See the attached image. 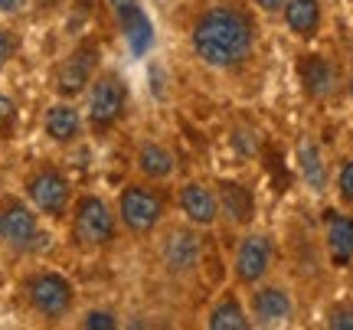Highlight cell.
I'll use <instances>...</instances> for the list:
<instances>
[{"label":"cell","instance_id":"cell-3","mask_svg":"<svg viewBox=\"0 0 353 330\" xmlns=\"http://www.w3.org/2000/svg\"><path fill=\"white\" fill-rule=\"evenodd\" d=\"M118 236V213L95 193L79 196L72 206V239L82 249H105Z\"/></svg>","mask_w":353,"mask_h":330},{"label":"cell","instance_id":"cell-7","mask_svg":"<svg viewBox=\"0 0 353 330\" xmlns=\"http://www.w3.org/2000/svg\"><path fill=\"white\" fill-rule=\"evenodd\" d=\"M26 196L37 213L50 219H63L69 213V200H72V187L65 180L63 170L56 167H39L37 174L26 177Z\"/></svg>","mask_w":353,"mask_h":330},{"label":"cell","instance_id":"cell-28","mask_svg":"<svg viewBox=\"0 0 353 330\" xmlns=\"http://www.w3.org/2000/svg\"><path fill=\"white\" fill-rule=\"evenodd\" d=\"M255 7L265 13H278L281 7H285V0H255Z\"/></svg>","mask_w":353,"mask_h":330},{"label":"cell","instance_id":"cell-23","mask_svg":"<svg viewBox=\"0 0 353 330\" xmlns=\"http://www.w3.org/2000/svg\"><path fill=\"white\" fill-rule=\"evenodd\" d=\"M330 330H353V305H334L327 311Z\"/></svg>","mask_w":353,"mask_h":330},{"label":"cell","instance_id":"cell-25","mask_svg":"<svg viewBox=\"0 0 353 330\" xmlns=\"http://www.w3.org/2000/svg\"><path fill=\"white\" fill-rule=\"evenodd\" d=\"M13 114H17V108H13V102L0 92V138L10 131V125H13Z\"/></svg>","mask_w":353,"mask_h":330},{"label":"cell","instance_id":"cell-6","mask_svg":"<svg viewBox=\"0 0 353 330\" xmlns=\"http://www.w3.org/2000/svg\"><path fill=\"white\" fill-rule=\"evenodd\" d=\"M272 258H275V242L265 232H245L236 242L232 252V278L239 288H255L259 281L268 278L272 271Z\"/></svg>","mask_w":353,"mask_h":330},{"label":"cell","instance_id":"cell-21","mask_svg":"<svg viewBox=\"0 0 353 330\" xmlns=\"http://www.w3.org/2000/svg\"><path fill=\"white\" fill-rule=\"evenodd\" d=\"M118 23H121V33L128 39V50L134 52V56H148V50L154 46V23H151V17L144 13V7L121 17Z\"/></svg>","mask_w":353,"mask_h":330},{"label":"cell","instance_id":"cell-18","mask_svg":"<svg viewBox=\"0 0 353 330\" xmlns=\"http://www.w3.org/2000/svg\"><path fill=\"white\" fill-rule=\"evenodd\" d=\"M206 327L210 330H249L252 327V318H249V311L242 307L239 294L236 291H226L216 298V305L210 307V314H206Z\"/></svg>","mask_w":353,"mask_h":330},{"label":"cell","instance_id":"cell-17","mask_svg":"<svg viewBox=\"0 0 353 330\" xmlns=\"http://www.w3.org/2000/svg\"><path fill=\"white\" fill-rule=\"evenodd\" d=\"M294 157H298V170H301V180L307 190L314 193H324L330 187V170H327V161H324V154H321V147H317L314 141H298V151H294Z\"/></svg>","mask_w":353,"mask_h":330},{"label":"cell","instance_id":"cell-8","mask_svg":"<svg viewBox=\"0 0 353 330\" xmlns=\"http://www.w3.org/2000/svg\"><path fill=\"white\" fill-rule=\"evenodd\" d=\"M157 255H161V265H164L167 275L174 278H187L193 275L203 262V239L187 226H174L164 232V239L157 245Z\"/></svg>","mask_w":353,"mask_h":330},{"label":"cell","instance_id":"cell-14","mask_svg":"<svg viewBox=\"0 0 353 330\" xmlns=\"http://www.w3.org/2000/svg\"><path fill=\"white\" fill-rule=\"evenodd\" d=\"M216 200H219V216L229 226H249L255 219V193L239 180H219L216 183Z\"/></svg>","mask_w":353,"mask_h":330},{"label":"cell","instance_id":"cell-26","mask_svg":"<svg viewBox=\"0 0 353 330\" xmlns=\"http://www.w3.org/2000/svg\"><path fill=\"white\" fill-rule=\"evenodd\" d=\"M13 52H17V39H13L7 30H0V69L13 59Z\"/></svg>","mask_w":353,"mask_h":330},{"label":"cell","instance_id":"cell-1","mask_svg":"<svg viewBox=\"0 0 353 330\" xmlns=\"http://www.w3.org/2000/svg\"><path fill=\"white\" fill-rule=\"evenodd\" d=\"M259 33L252 17L236 3H213L190 26V46L203 65L216 72H232L249 63Z\"/></svg>","mask_w":353,"mask_h":330},{"label":"cell","instance_id":"cell-24","mask_svg":"<svg viewBox=\"0 0 353 330\" xmlns=\"http://www.w3.org/2000/svg\"><path fill=\"white\" fill-rule=\"evenodd\" d=\"M82 327L85 330H114L118 327V318H114L112 311H88L85 320H82Z\"/></svg>","mask_w":353,"mask_h":330},{"label":"cell","instance_id":"cell-30","mask_svg":"<svg viewBox=\"0 0 353 330\" xmlns=\"http://www.w3.org/2000/svg\"><path fill=\"white\" fill-rule=\"evenodd\" d=\"M347 95L353 99V72H350V79H347Z\"/></svg>","mask_w":353,"mask_h":330},{"label":"cell","instance_id":"cell-11","mask_svg":"<svg viewBox=\"0 0 353 330\" xmlns=\"http://www.w3.org/2000/svg\"><path fill=\"white\" fill-rule=\"evenodd\" d=\"M294 318V298L278 281H259L252 288V324L255 327H281Z\"/></svg>","mask_w":353,"mask_h":330},{"label":"cell","instance_id":"cell-15","mask_svg":"<svg viewBox=\"0 0 353 330\" xmlns=\"http://www.w3.org/2000/svg\"><path fill=\"white\" fill-rule=\"evenodd\" d=\"M324 245H327L330 265H353V216L350 213H327L324 216Z\"/></svg>","mask_w":353,"mask_h":330},{"label":"cell","instance_id":"cell-29","mask_svg":"<svg viewBox=\"0 0 353 330\" xmlns=\"http://www.w3.org/2000/svg\"><path fill=\"white\" fill-rule=\"evenodd\" d=\"M20 7H23V0H0V10L3 13H17Z\"/></svg>","mask_w":353,"mask_h":330},{"label":"cell","instance_id":"cell-27","mask_svg":"<svg viewBox=\"0 0 353 330\" xmlns=\"http://www.w3.org/2000/svg\"><path fill=\"white\" fill-rule=\"evenodd\" d=\"M112 3V10H114V17L121 20V17H128V13H134L141 7V0H108Z\"/></svg>","mask_w":353,"mask_h":330},{"label":"cell","instance_id":"cell-20","mask_svg":"<svg viewBox=\"0 0 353 330\" xmlns=\"http://www.w3.org/2000/svg\"><path fill=\"white\" fill-rule=\"evenodd\" d=\"M138 170H141V177H148V180H170L176 170V161L164 144L144 141L138 147Z\"/></svg>","mask_w":353,"mask_h":330},{"label":"cell","instance_id":"cell-10","mask_svg":"<svg viewBox=\"0 0 353 330\" xmlns=\"http://www.w3.org/2000/svg\"><path fill=\"white\" fill-rule=\"evenodd\" d=\"M95 65H99V46L95 43H79L56 69V92L63 99L82 95L88 89V82L95 79Z\"/></svg>","mask_w":353,"mask_h":330},{"label":"cell","instance_id":"cell-16","mask_svg":"<svg viewBox=\"0 0 353 330\" xmlns=\"http://www.w3.org/2000/svg\"><path fill=\"white\" fill-rule=\"evenodd\" d=\"M278 13L288 26V33L298 39H314L321 33V26H324L321 0H285V7Z\"/></svg>","mask_w":353,"mask_h":330},{"label":"cell","instance_id":"cell-5","mask_svg":"<svg viewBox=\"0 0 353 330\" xmlns=\"http://www.w3.org/2000/svg\"><path fill=\"white\" fill-rule=\"evenodd\" d=\"M128 108V85L114 72H101L88 82V125L95 131H108L121 121Z\"/></svg>","mask_w":353,"mask_h":330},{"label":"cell","instance_id":"cell-13","mask_svg":"<svg viewBox=\"0 0 353 330\" xmlns=\"http://www.w3.org/2000/svg\"><path fill=\"white\" fill-rule=\"evenodd\" d=\"M176 209L183 213L190 226L196 229H210L219 223V200H216V190L206 187L200 180H187L180 190H176Z\"/></svg>","mask_w":353,"mask_h":330},{"label":"cell","instance_id":"cell-12","mask_svg":"<svg viewBox=\"0 0 353 330\" xmlns=\"http://www.w3.org/2000/svg\"><path fill=\"white\" fill-rule=\"evenodd\" d=\"M0 239L17 252L33 249V242L39 239V223L33 206H26L23 200H7L0 209Z\"/></svg>","mask_w":353,"mask_h":330},{"label":"cell","instance_id":"cell-22","mask_svg":"<svg viewBox=\"0 0 353 330\" xmlns=\"http://www.w3.org/2000/svg\"><path fill=\"white\" fill-rule=\"evenodd\" d=\"M334 193H337V200H341L343 209H350V213H353V157L341 161V167H337V177H334Z\"/></svg>","mask_w":353,"mask_h":330},{"label":"cell","instance_id":"cell-4","mask_svg":"<svg viewBox=\"0 0 353 330\" xmlns=\"http://www.w3.org/2000/svg\"><path fill=\"white\" fill-rule=\"evenodd\" d=\"M23 291H26L30 307L46 320L65 318V314L72 311V305H76V288H72V281L65 278V275H59V271H37L33 278H26Z\"/></svg>","mask_w":353,"mask_h":330},{"label":"cell","instance_id":"cell-2","mask_svg":"<svg viewBox=\"0 0 353 330\" xmlns=\"http://www.w3.org/2000/svg\"><path fill=\"white\" fill-rule=\"evenodd\" d=\"M164 213H167L164 193L151 187V183H128L121 196H118V219L138 239H148L154 229L164 223Z\"/></svg>","mask_w":353,"mask_h":330},{"label":"cell","instance_id":"cell-19","mask_svg":"<svg viewBox=\"0 0 353 330\" xmlns=\"http://www.w3.org/2000/svg\"><path fill=\"white\" fill-rule=\"evenodd\" d=\"M46 125V134H50L56 144H72V141L82 134V114H79L76 105L69 102H56L43 118Z\"/></svg>","mask_w":353,"mask_h":330},{"label":"cell","instance_id":"cell-9","mask_svg":"<svg viewBox=\"0 0 353 330\" xmlns=\"http://www.w3.org/2000/svg\"><path fill=\"white\" fill-rule=\"evenodd\" d=\"M298 82L311 102H327L341 89V69L324 52H304L298 59Z\"/></svg>","mask_w":353,"mask_h":330}]
</instances>
